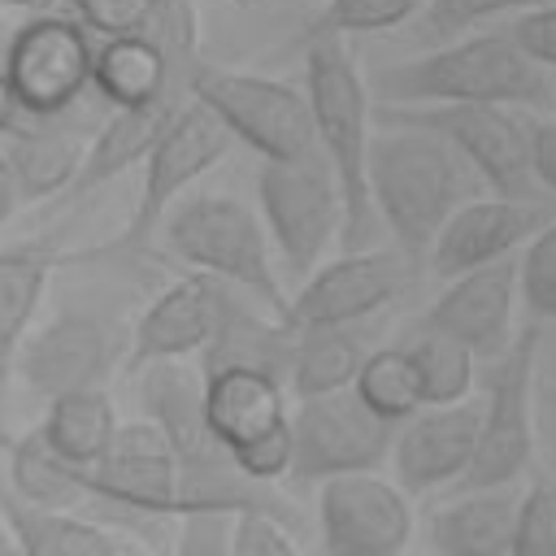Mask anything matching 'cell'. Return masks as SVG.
<instances>
[{
	"instance_id": "37",
	"label": "cell",
	"mask_w": 556,
	"mask_h": 556,
	"mask_svg": "<svg viewBox=\"0 0 556 556\" xmlns=\"http://www.w3.org/2000/svg\"><path fill=\"white\" fill-rule=\"evenodd\" d=\"M230 556H304L291 530L269 513H235L230 517Z\"/></svg>"
},
{
	"instance_id": "25",
	"label": "cell",
	"mask_w": 556,
	"mask_h": 556,
	"mask_svg": "<svg viewBox=\"0 0 556 556\" xmlns=\"http://www.w3.org/2000/svg\"><path fill=\"white\" fill-rule=\"evenodd\" d=\"M91 87L113 100L117 109H135V104H152L165 96H191V87L182 78H174L165 52L143 35H113L96 48L91 61Z\"/></svg>"
},
{
	"instance_id": "10",
	"label": "cell",
	"mask_w": 556,
	"mask_h": 556,
	"mask_svg": "<svg viewBox=\"0 0 556 556\" xmlns=\"http://www.w3.org/2000/svg\"><path fill=\"white\" fill-rule=\"evenodd\" d=\"M543 321H526L495 356L486 404H478V443L465 486H513L534 452V356Z\"/></svg>"
},
{
	"instance_id": "39",
	"label": "cell",
	"mask_w": 556,
	"mask_h": 556,
	"mask_svg": "<svg viewBox=\"0 0 556 556\" xmlns=\"http://www.w3.org/2000/svg\"><path fill=\"white\" fill-rule=\"evenodd\" d=\"M178 556H230V517H222V513L182 517Z\"/></svg>"
},
{
	"instance_id": "26",
	"label": "cell",
	"mask_w": 556,
	"mask_h": 556,
	"mask_svg": "<svg viewBox=\"0 0 556 556\" xmlns=\"http://www.w3.org/2000/svg\"><path fill=\"white\" fill-rule=\"evenodd\" d=\"M56 269L52 243H17L0 252V408L13 382L17 348L30 330V317L43 300V287Z\"/></svg>"
},
{
	"instance_id": "16",
	"label": "cell",
	"mask_w": 556,
	"mask_h": 556,
	"mask_svg": "<svg viewBox=\"0 0 556 556\" xmlns=\"http://www.w3.org/2000/svg\"><path fill=\"white\" fill-rule=\"evenodd\" d=\"M317 521L326 556H400L413 539V508L408 495L365 473H339L317 482Z\"/></svg>"
},
{
	"instance_id": "22",
	"label": "cell",
	"mask_w": 556,
	"mask_h": 556,
	"mask_svg": "<svg viewBox=\"0 0 556 556\" xmlns=\"http://www.w3.org/2000/svg\"><path fill=\"white\" fill-rule=\"evenodd\" d=\"M4 143V161L17 178L22 200H48L65 195L83 156H87V135L65 122V117H17Z\"/></svg>"
},
{
	"instance_id": "12",
	"label": "cell",
	"mask_w": 556,
	"mask_h": 556,
	"mask_svg": "<svg viewBox=\"0 0 556 556\" xmlns=\"http://www.w3.org/2000/svg\"><path fill=\"white\" fill-rule=\"evenodd\" d=\"M96 48L74 17H35L13 30L4 52V78L22 117H65L91 87Z\"/></svg>"
},
{
	"instance_id": "32",
	"label": "cell",
	"mask_w": 556,
	"mask_h": 556,
	"mask_svg": "<svg viewBox=\"0 0 556 556\" xmlns=\"http://www.w3.org/2000/svg\"><path fill=\"white\" fill-rule=\"evenodd\" d=\"M408 356L417 365L421 400L426 404H456V400H465L469 374H473L469 348H460L452 334H443V330L421 321V330L408 339Z\"/></svg>"
},
{
	"instance_id": "20",
	"label": "cell",
	"mask_w": 556,
	"mask_h": 556,
	"mask_svg": "<svg viewBox=\"0 0 556 556\" xmlns=\"http://www.w3.org/2000/svg\"><path fill=\"white\" fill-rule=\"evenodd\" d=\"M513 300H517V261L504 256L447 278L443 295L426 313V326L452 334L460 348H469V356L495 361L513 343Z\"/></svg>"
},
{
	"instance_id": "28",
	"label": "cell",
	"mask_w": 556,
	"mask_h": 556,
	"mask_svg": "<svg viewBox=\"0 0 556 556\" xmlns=\"http://www.w3.org/2000/svg\"><path fill=\"white\" fill-rule=\"evenodd\" d=\"M39 434L43 443L74 469H87L96 465L113 434H117V417H113V404L104 395V387L96 391H70V395H56L48 400V413L39 421Z\"/></svg>"
},
{
	"instance_id": "14",
	"label": "cell",
	"mask_w": 556,
	"mask_h": 556,
	"mask_svg": "<svg viewBox=\"0 0 556 556\" xmlns=\"http://www.w3.org/2000/svg\"><path fill=\"white\" fill-rule=\"evenodd\" d=\"M235 135L222 126V117L213 109H204L195 96L178 109V117L165 126V135L156 139V148L143 161V182H139V200L135 213L126 222V235L117 243L139 248L156 235V226L165 222L169 204L200 178L208 174L226 152H230Z\"/></svg>"
},
{
	"instance_id": "7",
	"label": "cell",
	"mask_w": 556,
	"mask_h": 556,
	"mask_svg": "<svg viewBox=\"0 0 556 556\" xmlns=\"http://www.w3.org/2000/svg\"><path fill=\"white\" fill-rule=\"evenodd\" d=\"M204 378V413L217 439L230 447L235 465L261 482H278L291 469V413L287 387L274 374L226 365L200 369Z\"/></svg>"
},
{
	"instance_id": "6",
	"label": "cell",
	"mask_w": 556,
	"mask_h": 556,
	"mask_svg": "<svg viewBox=\"0 0 556 556\" xmlns=\"http://www.w3.org/2000/svg\"><path fill=\"white\" fill-rule=\"evenodd\" d=\"M374 122H408L447 139L482 178L491 195L539 200L530 169V122L508 104H374Z\"/></svg>"
},
{
	"instance_id": "30",
	"label": "cell",
	"mask_w": 556,
	"mask_h": 556,
	"mask_svg": "<svg viewBox=\"0 0 556 556\" xmlns=\"http://www.w3.org/2000/svg\"><path fill=\"white\" fill-rule=\"evenodd\" d=\"M9 491L35 508H56V513H70L74 504L87 500L83 482H78V469L65 465L39 434V426L30 434H22L13 443V456H9Z\"/></svg>"
},
{
	"instance_id": "17",
	"label": "cell",
	"mask_w": 556,
	"mask_h": 556,
	"mask_svg": "<svg viewBox=\"0 0 556 556\" xmlns=\"http://www.w3.org/2000/svg\"><path fill=\"white\" fill-rule=\"evenodd\" d=\"M78 482L87 500H100L104 508H122L130 517H178V478H174V456L152 421H130L117 426L109 452L78 469Z\"/></svg>"
},
{
	"instance_id": "18",
	"label": "cell",
	"mask_w": 556,
	"mask_h": 556,
	"mask_svg": "<svg viewBox=\"0 0 556 556\" xmlns=\"http://www.w3.org/2000/svg\"><path fill=\"white\" fill-rule=\"evenodd\" d=\"M552 217H556L552 195H539V200L473 195L443 222V230L434 235V243L426 252V265L439 278H456L478 265L504 261V256H513V248L530 243Z\"/></svg>"
},
{
	"instance_id": "40",
	"label": "cell",
	"mask_w": 556,
	"mask_h": 556,
	"mask_svg": "<svg viewBox=\"0 0 556 556\" xmlns=\"http://www.w3.org/2000/svg\"><path fill=\"white\" fill-rule=\"evenodd\" d=\"M513 39L547 70H556V4H543V9H526L513 26Z\"/></svg>"
},
{
	"instance_id": "31",
	"label": "cell",
	"mask_w": 556,
	"mask_h": 556,
	"mask_svg": "<svg viewBox=\"0 0 556 556\" xmlns=\"http://www.w3.org/2000/svg\"><path fill=\"white\" fill-rule=\"evenodd\" d=\"M352 391L391 426H400L417 408H426L421 378H417V365H413L408 348H378V352H369L361 361V369H356Z\"/></svg>"
},
{
	"instance_id": "19",
	"label": "cell",
	"mask_w": 556,
	"mask_h": 556,
	"mask_svg": "<svg viewBox=\"0 0 556 556\" xmlns=\"http://www.w3.org/2000/svg\"><path fill=\"white\" fill-rule=\"evenodd\" d=\"M478 443V404H426L391 439V465L404 495H430L460 482Z\"/></svg>"
},
{
	"instance_id": "45",
	"label": "cell",
	"mask_w": 556,
	"mask_h": 556,
	"mask_svg": "<svg viewBox=\"0 0 556 556\" xmlns=\"http://www.w3.org/2000/svg\"><path fill=\"white\" fill-rule=\"evenodd\" d=\"M9 39H13V26L0 17V65H4V52H9Z\"/></svg>"
},
{
	"instance_id": "38",
	"label": "cell",
	"mask_w": 556,
	"mask_h": 556,
	"mask_svg": "<svg viewBox=\"0 0 556 556\" xmlns=\"http://www.w3.org/2000/svg\"><path fill=\"white\" fill-rule=\"evenodd\" d=\"M78 22L104 39L113 35H135L148 26V13H152V0H70Z\"/></svg>"
},
{
	"instance_id": "8",
	"label": "cell",
	"mask_w": 556,
	"mask_h": 556,
	"mask_svg": "<svg viewBox=\"0 0 556 556\" xmlns=\"http://www.w3.org/2000/svg\"><path fill=\"white\" fill-rule=\"evenodd\" d=\"M256 195L287 269L295 278H308L343 226V195L330 161L321 156V148L295 161H261Z\"/></svg>"
},
{
	"instance_id": "33",
	"label": "cell",
	"mask_w": 556,
	"mask_h": 556,
	"mask_svg": "<svg viewBox=\"0 0 556 556\" xmlns=\"http://www.w3.org/2000/svg\"><path fill=\"white\" fill-rule=\"evenodd\" d=\"M517 291L530 321H556V217L526 243L517 261Z\"/></svg>"
},
{
	"instance_id": "24",
	"label": "cell",
	"mask_w": 556,
	"mask_h": 556,
	"mask_svg": "<svg viewBox=\"0 0 556 556\" xmlns=\"http://www.w3.org/2000/svg\"><path fill=\"white\" fill-rule=\"evenodd\" d=\"M517 500L513 486H469L460 500L434 508L426 517L430 556H508Z\"/></svg>"
},
{
	"instance_id": "9",
	"label": "cell",
	"mask_w": 556,
	"mask_h": 556,
	"mask_svg": "<svg viewBox=\"0 0 556 556\" xmlns=\"http://www.w3.org/2000/svg\"><path fill=\"white\" fill-rule=\"evenodd\" d=\"M191 96L213 109L239 143L261 152V161H295L317 148L308 96L278 78L200 65L191 78Z\"/></svg>"
},
{
	"instance_id": "43",
	"label": "cell",
	"mask_w": 556,
	"mask_h": 556,
	"mask_svg": "<svg viewBox=\"0 0 556 556\" xmlns=\"http://www.w3.org/2000/svg\"><path fill=\"white\" fill-rule=\"evenodd\" d=\"M22 113H17V100H13V87H9V78H4V65H0V135L17 122Z\"/></svg>"
},
{
	"instance_id": "34",
	"label": "cell",
	"mask_w": 556,
	"mask_h": 556,
	"mask_svg": "<svg viewBox=\"0 0 556 556\" xmlns=\"http://www.w3.org/2000/svg\"><path fill=\"white\" fill-rule=\"evenodd\" d=\"M421 0H330L313 26V35H374L408 22Z\"/></svg>"
},
{
	"instance_id": "46",
	"label": "cell",
	"mask_w": 556,
	"mask_h": 556,
	"mask_svg": "<svg viewBox=\"0 0 556 556\" xmlns=\"http://www.w3.org/2000/svg\"><path fill=\"white\" fill-rule=\"evenodd\" d=\"M552 109H556V70H552Z\"/></svg>"
},
{
	"instance_id": "15",
	"label": "cell",
	"mask_w": 556,
	"mask_h": 556,
	"mask_svg": "<svg viewBox=\"0 0 556 556\" xmlns=\"http://www.w3.org/2000/svg\"><path fill=\"white\" fill-rule=\"evenodd\" d=\"M413 261L400 248H356L313 269L295 300H287V326H352L387 308L413 278Z\"/></svg>"
},
{
	"instance_id": "1",
	"label": "cell",
	"mask_w": 556,
	"mask_h": 556,
	"mask_svg": "<svg viewBox=\"0 0 556 556\" xmlns=\"http://www.w3.org/2000/svg\"><path fill=\"white\" fill-rule=\"evenodd\" d=\"M143 413L161 430L169 456H174V478H178V517L195 513H269L287 530L300 526V513L274 491V482H261L243 473L230 456V447L217 439L204 413V378L187 369L182 361H152L143 365Z\"/></svg>"
},
{
	"instance_id": "29",
	"label": "cell",
	"mask_w": 556,
	"mask_h": 556,
	"mask_svg": "<svg viewBox=\"0 0 556 556\" xmlns=\"http://www.w3.org/2000/svg\"><path fill=\"white\" fill-rule=\"evenodd\" d=\"M361 361H365V348L348 326H304L295 330L287 391H295V400L343 391L356 382Z\"/></svg>"
},
{
	"instance_id": "13",
	"label": "cell",
	"mask_w": 556,
	"mask_h": 556,
	"mask_svg": "<svg viewBox=\"0 0 556 556\" xmlns=\"http://www.w3.org/2000/svg\"><path fill=\"white\" fill-rule=\"evenodd\" d=\"M126 348L130 343L117 321L87 308H61L43 330L22 339L13 374H22V382L43 400L96 391L122 365Z\"/></svg>"
},
{
	"instance_id": "11",
	"label": "cell",
	"mask_w": 556,
	"mask_h": 556,
	"mask_svg": "<svg viewBox=\"0 0 556 556\" xmlns=\"http://www.w3.org/2000/svg\"><path fill=\"white\" fill-rule=\"evenodd\" d=\"M395 426L382 421L352 387L304 395L291 413V469L287 478L300 486H317L339 473L378 469L391 456Z\"/></svg>"
},
{
	"instance_id": "3",
	"label": "cell",
	"mask_w": 556,
	"mask_h": 556,
	"mask_svg": "<svg viewBox=\"0 0 556 556\" xmlns=\"http://www.w3.org/2000/svg\"><path fill=\"white\" fill-rule=\"evenodd\" d=\"M378 104H552V70L513 30L465 35L374 74Z\"/></svg>"
},
{
	"instance_id": "42",
	"label": "cell",
	"mask_w": 556,
	"mask_h": 556,
	"mask_svg": "<svg viewBox=\"0 0 556 556\" xmlns=\"http://www.w3.org/2000/svg\"><path fill=\"white\" fill-rule=\"evenodd\" d=\"M17 204H22V191H17V178H13V169L0 152V222H9L17 213Z\"/></svg>"
},
{
	"instance_id": "27",
	"label": "cell",
	"mask_w": 556,
	"mask_h": 556,
	"mask_svg": "<svg viewBox=\"0 0 556 556\" xmlns=\"http://www.w3.org/2000/svg\"><path fill=\"white\" fill-rule=\"evenodd\" d=\"M0 517L13 530L22 556H130L104 526L56 508H35L9 486H0Z\"/></svg>"
},
{
	"instance_id": "47",
	"label": "cell",
	"mask_w": 556,
	"mask_h": 556,
	"mask_svg": "<svg viewBox=\"0 0 556 556\" xmlns=\"http://www.w3.org/2000/svg\"><path fill=\"white\" fill-rule=\"evenodd\" d=\"M552 4H556V0H552Z\"/></svg>"
},
{
	"instance_id": "44",
	"label": "cell",
	"mask_w": 556,
	"mask_h": 556,
	"mask_svg": "<svg viewBox=\"0 0 556 556\" xmlns=\"http://www.w3.org/2000/svg\"><path fill=\"white\" fill-rule=\"evenodd\" d=\"M0 556H22V547H17V539H13V530L4 526V517H0Z\"/></svg>"
},
{
	"instance_id": "21",
	"label": "cell",
	"mask_w": 556,
	"mask_h": 556,
	"mask_svg": "<svg viewBox=\"0 0 556 556\" xmlns=\"http://www.w3.org/2000/svg\"><path fill=\"white\" fill-rule=\"evenodd\" d=\"M226 291L230 287L217 278H178L174 287H165L135 321L130 369H143L152 361H182L187 352H200L217 330Z\"/></svg>"
},
{
	"instance_id": "4",
	"label": "cell",
	"mask_w": 556,
	"mask_h": 556,
	"mask_svg": "<svg viewBox=\"0 0 556 556\" xmlns=\"http://www.w3.org/2000/svg\"><path fill=\"white\" fill-rule=\"evenodd\" d=\"M308 109H313V130L317 148L334 169L339 195H343V226L339 243L343 252L374 248L382 235V222L369 200V178H365V152H369V91L339 43V35H308Z\"/></svg>"
},
{
	"instance_id": "35",
	"label": "cell",
	"mask_w": 556,
	"mask_h": 556,
	"mask_svg": "<svg viewBox=\"0 0 556 556\" xmlns=\"http://www.w3.org/2000/svg\"><path fill=\"white\" fill-rule=\"evenodd\" d=\"M508 556H556V482H534L517 500Z\"/></svg>"
},
{
	"instance_id": "41",
	"label": "cell",
	"mask_w": 556,
	"mask_h": 556,
	"mask_svg": "<svg viewBox=\"0 0 556 556\" xmlns=\"http://www.w3.org/2000/svg\"><path fill=\"white\" fill-rule=\"evenodd\" d=\"M530 169L543 191H556V122H530Z\"/></svg>"
},
{
	"instance_id": "36",
	"label": "cell",
	"mask_w": 556,
	"mask_h": 556,
	"mask_svg": "<svg viewBox=\"0 0 556 556\" xmlns=\"http://www.w3.org/2000/svg\"><path fill=\"white\" fill-rule=\"evenodd\" d=\"M547 0H421V35L430 39H460L469 26L495 17V13H513V9H543Z\"/></svg>"
},
{
	"instance_id": "23",
	"label": "cell",
	"mask_w": 556,
	"mask_h": 556,
	"mask_svg": "<svg viewBox=\"0 0 556 556\" xmlns=\"http://www.w3.org/2000/svg\"><path fill=\"white\" fill-rule=\"evenodd\" d=\"M191 96H165V100H152V104H135V109H117L100 130L96 139L87 143V156L70 182V200L113 182L117 174L135 169L148 161V152L156 148V139L165 135V126L178 117V109L187 104Z\"/></svg>"
},
{
	"instance_id": "2",
	"label": "cell",
	"mask_w": 556,
	"mask_h": 556,
	"mask_svg": "<svg viewBox=\"0 0 556 556\" xmlns=\"http://www.w3.org/2000/svg\"><path fill=\"white\" fill-rule=\"evenodd\" d=\"M369 152H365V178L369 200L382 222V230L395 239V248L426 265V252L443 222L478 195L482 178L473 165L434 130L408 126V122H374Z\"/></svg>"
},
{
	"instance_id": "5",
	"label": "cell",
	"mask_w": 556,
	"mask_h": 556,
	"mask_svg": "<svg viewBox=\"0 0 556 556\" xmlns=\"http://www.w3.org/2000/svg\"><path fill=\"white\" fill-rule=\"evenodd\" d=\"M165 239L200 274L248 291L269 317H287V295L269 265V239L248 204L230 195H191L169 213Z\"/></svg>"
}]
</instances>
